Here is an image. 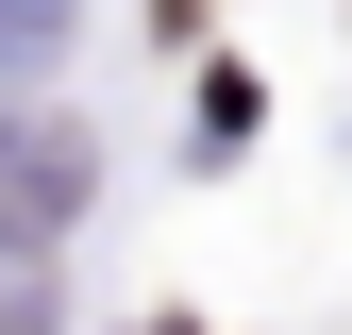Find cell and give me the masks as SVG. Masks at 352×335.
<instances>
[{"instance_id": "cell-1", "label": "cell", "mask_w": 352, "mask_h": 335, "mask_svg": "<svg viewBox=\"0 0 352 335\" xmlns=\"http://www.w3.org/2000/svg\"><path fill=\"white\" fill-rule=\"evenodd\" d=\"M84 168H101L84 117H0V251H17V268L84 218Z\"/></svg>"}, {"instance_id": "cell-2", "label": "cell", "mask_w": 352, "mask_h": 335, "mask_svg": "<svg viewBox=\"0 0 352 335\" xmlns=\"http://www.w3.org/2000/svg\"><path fill=\"white\" fill-rule=\"evenodd\" d=\"M0 335H51V268H17V251H0Z\"/></svg>"}, {"instance_id": "cell-3", "label": "cell", "mask_w": 352, "mask_h": 335, "mask_svg": "<svg viewBox=\"0 0 352 335\" xmlns=\"http://www.w3.org/2000/svg\"><path fill=\"white\" fill-rule=\"evenodd\" d=\"M151 17H168V34H185V17H201V0H151Z\"/></svg>"}]
</instances>
